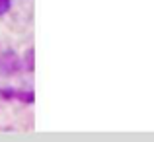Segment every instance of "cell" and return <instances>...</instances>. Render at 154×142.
Listing matches in <instances>:
<instances>
[{
    "label": "cell",
    "instance_id": "obj_2",
    "mask_svg": "<svg viewBox=\"0 0 154 142\" xmlns=\"http://www.w3.org/2000/svg\"><path fill=\"white\" fill-rule=\"evenodd\" d=\"M0 97H4V99H18L20 103H26V105H33L35 103V94L31 90L2 88V90H0Z\"/></svg>",
    "mask_w": 154,
    "mask_h": 142
},
{
    "label": "cell",
    "instance_id": "obj_3",
    "mask_svg": "<svg viewBox=\"0 0 154 142\" xmlns=\"http://www.w3.org/2000/svg\"><path fill=\"white\" fill-rule=\"evenodd\" d=\"M10 8H12V0H0V16L8 14Z\"/></svg>",
    "mask_w": 154,
    "mask_h": 142
},
{
    "label": "cell",
    "instance_id": "obj_1",
    "mask_svg": "<svg viewBox=\"0 0 154 142\" xmlns=\"http://www.w3.org/2000/svg\"><path fill=\"white\" fill-rule=\"evenodd\" d=\"M22 70V60L16 55V51L8 49L0 55V76H14Z\"/></svg>",
    "mask_w": 154,
    "mask_h": 142
}]
</instances>
